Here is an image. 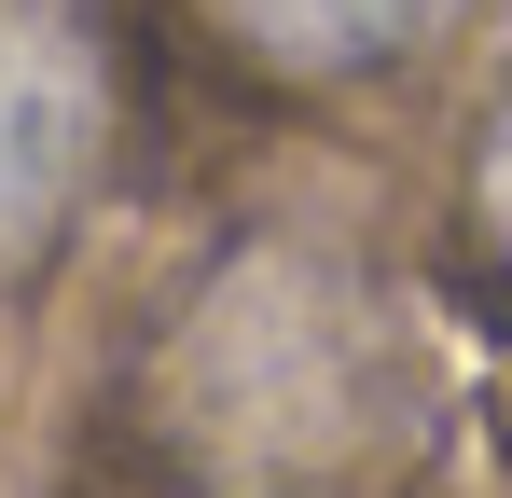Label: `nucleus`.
I'll use <instances>...</instances> for the list:
<instances>
[{"label": "nucleus", "mask_w": 512, "mask_h": 498, "mask_svg": "<svg viewBox=\"0 0 512 498\" xmlns=\"http://www.w3.org/2000/svg\"><path fill=\"white\" fill-rule=\"evenodd\" d=\"M97 139H111V83H97L84 0H0V277L56 249Z\"/></svg>", "instance_id": "obj_1"}, {"label": "nucleus", "mask_w": 512, "mask_h": 498, "mask_svg": "<svg viewBox=\"0 0 512 498\" xmlns=\"http://www.w3.org/2000/svg\"><path fill=\"white\" fill-rule=\"evenodd\" d=\"M208 28L250 56V70L291 83H346V70H388L457 28V0H208Z\"/></svg>", "instance_id": "obj_2"}, {"label": "nucleus", "mask_w": 512, "mask_h": 498, "mask_svg": "<svg viewBox=\"0 0 512 498\" xmlns=\"http://www.w3.org/2000/svg\"><path fill=\"white\" fill-rule=\"evenodd\" d=\"M471 208H485V236L512 249V97H499V125H485V166H471Z\"/></svg>", "instance_id": "obj_3"}]
</instances>
